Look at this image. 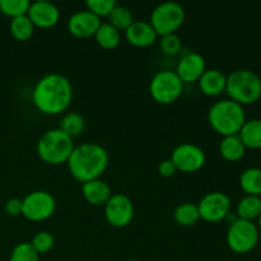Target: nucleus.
<instances>
[{
	"mask_svg": "<svg viewBox=\"0 0 261 261\" xmlns=\"http://www.w3.org/2000/svg\"><path fill=\"white\" fill-rule=\"evenodd\" d=\"M35 106L46 115H58L65 111L73 99V87L65 75L46 74L36 83L32 92Z\"/></svg>",
	"mask_w": 261,
	"mask_h": 261,
	"instance_id": "obj_1",
	"label": "nucleus"
},
{
	"mask_svg": "<svg viewBox=\"0 0 261 261\" xmlns=\"http://www.w3.org/2000/svg\"><path fill=\"white\" fill-rule=\"evenodd\" d=\"M109 166V153L101 144L84 142L75 145L68 160L71 175L82 182L99 178Z\"/></svg>",
	"mask_w": 261,
	"mask_h": 261,
	"instance_id": "obj_2",
	"label": "nucleus"
},
{
	"mask_svg": "<svg viewBox=\"0 0 261 261\" xmlns=\"http://www.w3.org/2000/svg\"><path fill=\"white\" fill-rule=\"evenodd\" d=\"M211 126L223 137L237 135L246 121V114L242 105L231 98L214 102L208 111Z\"/></svg>",
	"mask_w": 261,
	"mask_h": 261,
	"instance_id": "obj_3",
	"label": "nucleus"
},
{
	"mask_svg": "<svg viewBox=\"0 0 261 261\" xmlns=\"http://www.w3.org/2000/svg\"><path fill=\"white\" fill-rule=\"evenodd\" d=\"M226 92L232 101L252 105L261 97V78L250 69H237L227 75Z\"/></svg>",
	"mask_w": 261,
	"mask_h": 261,
	"instance_id": "obj_4",
	"label": "nucleus"
},
{
	"mask_svg": "<svg viewBox=\"0 0 261 261\" xmlns=\"http://www.w3.org/2000/svg\"><path fill=\"white\" fill-rule=\"evenodd\" d=\"M73 138L58 129L43 133L37 142V153L42 161L50 165H60L68 162L74 149Z\"/></svg>",
	"mask_w": 261,
	"mask_h": 261,
	"instance_id": "obj_5",
	"label": "nucleus"
},
{
	"mask_svg": "<svg viewBox=\"0 0 261 261\" xmlns=\"http://www.w3.org/2000/svg\"><path fill=\"white\" fill-rule=\"evenodd\" d=\"M227 245L236 254H247L256 247L260 232L256 223L236 218L229 223L227 231Z\"/></svg>",
	"mask_w": 261,
	"mask_h": 261,
	"instance_id": "obj_6",
	"label": "nucleus"
},
{
	"mask_svg": "<svg viewBox=\"0 0 261 261\" xmlns=\"http://www.w3.org/2000/svg\"><path fill=\"white\" fill-rule=\"evenodd\" d=\"M185 15V9L180 3H161L150 14V24L153 25L158 36L175 33L182 25Z\"/></svg>",
	"mask_w": 261,
	"mask_h": 261,
	"instance_id": "obj_7",
	"label": "nucleus"
},
{
	"mask_svg": "<svg viewBox=\"0 0 261 261\" xmlns=\"http://www.w3.org/2000/svg\"><path fill=\"white\" fill-rule=\"evenodd\" d=\"M184 82L175 70H161L153 75L149 91L158 103L170 105L181 96Z\"/></svg>",
	"mask_w": 261,
	"mask_h": 261,
	"instance_id": "obj_8",
	"label": "nucleus"
},
{
	"mask_svg": "<svg viewBox=\"0 0 261 261\" xmlns=\"http://www.w3.org/2000/svg\"><path fill=\"white\" fill-rule=\"evenodd\" d=\"M55 209L56 200L48 191H32L22 199V216L30 221H45L53 216Z\"/></svg>",
	"mask_w": 261,
	"mask_h": 261,
	"instance_id": "obj_9",
	"label": "nucleus"
},
{
	"mask_svg": "<svg viewBox=\"0 0 261 261\" xmlns=\"http://www.w3.org/2000/svg\"><path fill=\"white\" fill-rule=\"evenodd\" d=\"M199 216L206 222H219L231 214L232 201L227 194L222 191H212L205 194L198 204Z\"/></svg>",
	"mask_w": 261,
	"mask_h": 261,
	"instance_id": "obj_10",
	"label": "nucleus"
},
{
	"mask_svg": "<svg viewBox=\"0 0 261 261\" xmlns=\"http://www.w3.org/2000/svg\"><path fill=\"white\" fill-rule=\"evenodd\" d=\"M171 161L182 172H195L205 165V152L193 143H181L171 153Z\"/></svg>",
	"mask_w": 261,
	"mask_h": 261,
	"instance_id": "obj_11",
	"label": "nucleus"
},
{
	"mask_svg": "<svg viewBox=\"0 0 261 261\" xmlns=\"http://www.w3.org/2000/svg\"><path fill=\"white\" fill-rule=\"evenodd\" d=\"M105 217L114 227H126L134 218V204L126 194H112L105 204Z\"/></svg>",
	"mask_w": 261,
	"mask_h": 261,
	"instance_id": "obj_12",
	"label": "nucleus"
},
{
	"mask_svg": "<svg viewBox=\"0 0 261 261\" xmlns=\"http://www.w3.org/2000/svg\"><path fill=\"white\" fill-rule=\"evenodd\" d=\"M205 70L206 63L204 56L195 51H191V53L185 54L178 60L175 71L184 83H193V82H198Z\"/></svg>",
	"mask_w": 261,
	"mask_h": 261,
	"instance_id": "obj_13",
	"label": "nucleus"
},
{
	"mask_svg": "<svg viewBox=\"0 0 261 261\" xmlns=\"http://www.w3.org/2000/svg\"><path fill=\"white\" fill-rule=\"evenodd\" d=\"M101 23V18L93 14L91 10L83 9L70 15L68 20V28L71 35L84 38L96 35Z\"/></svg>",
	"mask_w": 261,
	"mask_h": 261,
	"instance_id": "obj_14",
	"label": "nucleus"
},
{
	"mask_svg": "<svg viewBox=\"0 0 261 261\" xmlns=\"http://www.w3.org/2000/svg\"><path fill=\"white\" fill-rule=\"evenodd\" d=\"M27 15L35 27L48 28L55 25L60 18V10L54 3L47 0H37L31 3Z\"/></svg>",
	"mask_w": 261,
	"mask_h": 261,
	"instance_id": "obj_15",
	"label": "nucleus"
},
{
	"mask_svg": "<svg viewBox=\"0 0 261 261\" xmlns=\"http://www.w3.org/2000/svg\"><path fill=\"white\" fill-rule=\"evenodd\" d=\"M125 37L132 45L138 47H147L155 42L158 35L148 20H133L125 30Z\"/></svg>",
	"mask_w": 261,
	"mask_h": 261,
	"instance_id": "obj_16",
	"label": "nucleus"
},
{
	"mask_svg": "<svg viewBox=\"0 0 261 261\" xmlns=\"http://www.w3.org/2000/svg\"><path fill=\"white\" fill-rule=\"evenodd\" d=\"M82 194L84 199L92 205H105L112 195L109 184L101 178H94V180L83 182Z\"/></svg>",
	"mask_w": 261,
	"mask_h": 261,
	"instance_id": "obj_17",
	"label": "nucleus"
},
{
	"mask_svg": "<svg viewBox=\"0 0 261 261\" xmlns=\"http://www.w3.org/2000/svg\"><path fill=\"white\" fill-rule=\"evenodd\" d=\"M199 88L206 96H219L226 91L227 75L219 69H206L198 81Z\"/></svg>",
	"mask_w": 261,
	"mask_h": 261,
	"instance_id": "obj_18",
	"label": "nucleus"
},
{
	"mask_svg": "<svg viewBox=\"0 0 261 261\" xmlns=\"http://www.w3.org/2000/svg\"><path fill=\"white\" fill-rule=\"evenodd\" d=\"M219 153L224 160L229 162H236L240 161L246 153V147L244 145L242 140L237 135H228L223 137L221 144H219Z\"/></svg>",
	"mask_w": 261,
	"mask_h": 261,
	"instance_id": "obj_19",
	"label": "nucleus"
},
{
	"mask_svg": "<svg viewBox=\"0 0 261 261\" xmlns=\"http://www.w3.org/2000/svg\"><path fill=\"white\" fill-rule=\"evenodd\" d=\"M239 137L246 148L261 149V119L246 120Z\"/></svg>",
	"mask_w": 261,
	"mask_h": 261,
	"instance_id": "obj_20",
	"label": "nucleus"
},
{
	"mask_svg": "<svg viewBox=\"0 0 261 261\" xmlns=\"http://www.w3.org/2000/svg\"><path fill=\"white\" fill-rule=\"evenodd\" d=\"M237 218L254 222L261 214V198L254 195H245L239 201L236 208Z\"/></svg>",
	"mask_w": 261,
	"mask_h": 261,
	"instance_id": "obj_21",
	"label": "nucleus"
},
{
	"mask_svg": "<svg viewBox=\"0 0 261 261\" xmlns=\"http://www.w3.org/2000/svg\"><path fill=\"white\" fill-rule=\"evenodd\" d=\"M240 186L246 195L261 196V168H246L240 176Z\"/></svg>",
	"mask_w": 261,
	"mask_h": 261,
	"instance_id": "obj_22",
	"label": "nucleus"
},
{
	"mask_svg": "<svg viewBox=\"0 0 261 261\" xmlns=\"http://www.w3.org/2000/svg\"><path fill=\"white\" fill-rule=\"evenodd\" d=\"M94 37L97 43L103 48H115L121 41L120 31L109 22L101 23Z\"/></svg>",
	"mask_w": 261,
	"mask_h": 261,
	"instance_id": "obj_23",
	"label": "nucleus"
},
{
	"mask_svg": "<svg viewBox=\"0 0 261 261\" xmlns=\"http://www.w3.org/2000/svg\"><path fill=\"white\" fill-rule=\"evenodd\" d=\"M10 33L18 41H25L31 38V36L35 32V24L30 19L27 14L19 15V17L12 18L9 23Z\"/></svg>",
	"mask_w": 261,
	"mask_h": 261,
	"instance_id": "obj_24",
	"label": "nucleus"
},
{
	"mask_svg": "<svg viewBox=\"0 0 261 261\" xmlns=\"http://www.w3.org/2000/svg\"><path fill=\"white\" fill-rule=\"evenodd\" d=\"M84 127H86V120H84V117L79 112L71 111L66 112L60 121V127L59 129L63 130L70 138H74L81 135L83 133Z\"/></svg>",
	"mask_w": 261,
	"mask_h": 261,
	"instance_id": "obj_25",
	"label": "nucleus"
},
{
	"mask_svg": "<svg viewBox=\"0 0 261 261\" xmlns=\"http://www.w3.org/2000/svg\"><path fill=\"white\" fill-rule=\"evenodd\" d=\"M173 217H175V221L184 227L193 226L200 218L198 205L194 203H182L176 206Z\"/></svg>",
	"mask_w": 261,
	"mask_h": 261,
	"instance_id": "obj_26",
	"label": "nucleus"
},
{
	"mask_svg": "<svg viewBox=\"0 0 261 261\" xmlns=\"http://www.w3.org/2000/svg\"><path fill=\"white\" fill-rule=\"evenodd\" d=\"M110 22L115 28L117 30H126L130 24L134 20V17H133L132 10L127 7H124V5H116V7L112 9V12L110 13L109 15Z\"/></svg>",
	"mask_w": 261,
	"mask_h": 261,
	"instance_id": "obj_27",
	"label": "nucleus"
},
{
	"mask_svg": "<svg viewBox=\"0 0 261 261\" xmlns=\"http://www.w3.org/2000/svg\"><path fill=\"white\" fill-rule=\"evenodd\" d=\"M30 0H0V12L10 18L19 17L28 13Z\"/></svg>",
	"mask_w": 261,
	"mask_h": 261,
	"instance_id": "obj_28",
	"label": "nucleus"
},
{
	"mask_svg": "<svg viewBox=\"0 0 261 261\" xmlns=\"http://www.w3.org/2000/svg\"><path fill=\"white\" fill-rule=\"evenodd\" d=\"M9 261H40V254L33 249L31 242H20L13 247Z\"/></svg>",
	"mask_w": 261,
	"mask_h": 261,
	"instance_id": "obj_29",
	"label": "nucleus"
},
{
	"mask_svg": "<svg viewBox=\"0 0 261 261\" xmlns=\"http://www.w3.org/2000/svg\"><path fill=\"white\" fill-rule=\"evenodd\" d=\"M31 245L33 249L38 252V254H45V252L50 251L55 245V237L51 232L47 231H40L33 236Z\"/></svg>",
	"mask_w": 261,
	"mask_h": 261,
	"instance_id": "obj_30",
	"label": "nucleus"
},
{
	"mask_svg": "<svg viewBox=\"0 0 261 261\" xmlns=\"http://www.w3.org/2000/svg\"><path fill=\"white\" fill-rule=\"evenodd\" d=\"M160 47L163 54L173 56L180 53L181 48H182V42L176 33H168V35L161 36Z\"/></svg>",
	"mask_w": 261,
	"mask_h": 261,
	"instance_id": "obj_31",
	"label": "nucleus"
},
{
	"mask_svg": "<svg viewBox=\"0 0 261 261\" xmlns=\"http://www.w3.org/2000/svg\"><path fill=\"white\" fill-rule=\"evenodd\" d=\"M87 9L91 10L93 14L97 17H109L110 13L112 12L115 7H116V2L115 0H87L86 2Z\"/></svg>",
	"mask_w": 261,
	"mask_h": 261,
	"instance_id": "obj_32",
	"label": "nucleus"
},
{
	"mask_svg": "<svg viewBox=\"0 0 261 261\" xmlns=\"http://www.w3.org/2000/svg\"><path fill=\"white\" fill-rule=\"evenodd\" d=\"M5 212L12 217H17L22 214V199L10 198L9 200H7V203H5Z\"/></svg>",
	"mask_w": 261,
	"mask_h": 261,
	"instance_id": "obj_33",
	"label": "nucleus"
},
{
	"mask_svg": "<svg viewBox=\"0 0 261 261\" xmlns=\"http://www.w3.org/2000/svg\"><path fill=\"white\" fill-rule=\"evenodd\" d=\"M177 171L176 166L173 165L172 161L168 158V160L161 161V163L158 165V172L161 173V176L163 177H171V176L175 175V172Z\"/></svg>",
	"mask_w": 261,
	"mask_h": 261,
	"instance_id": "obj_34",
	"label": "nucleus"
},
{
	"mask_svg": "<svg viewBox=\"0 0 261 261\" xmlns=\"http://www.w3.org/2000/svg\"><path fill=\"white\" fill-rule=\"evenodd\" d=\"M256 226H257V228H259V232H261V214L259 216V218H257Z\"/></svg>",
	"mask_w": 261,
	"mask_h": 261,
	"instance_id": "obj_35",
	"label": "nucleus"
},
{
	"mask_svg": "<svg viewBox=\"0 0 261 261\" xmlns=\"http://www.w3.org/2000/svg\"><path fill=\"white\" fill-rule=\"evenodd\" d=\"M129 261H140V260H129Z\"/></svg>",
	"mask_w": 261,
	"mask_h": 261,
	"instance_id": "obj_36",
	"label": "nucleus"
}]
</instances>
